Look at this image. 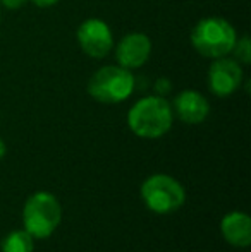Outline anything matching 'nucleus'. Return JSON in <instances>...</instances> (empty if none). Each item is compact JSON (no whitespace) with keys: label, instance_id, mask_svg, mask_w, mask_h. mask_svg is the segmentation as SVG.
<instances>
[{"label":"nucleus","instance_id":"7","mask_svg":"<svg viewBox=\"0 0 251 252\" xmlns=\"http://www.w3.org/2000/svg\"><path fill=\"white\" fill-rule=\"evenodd\" d=\"M243 84V67L236 59H214L208 69V90L218 98L234 94Z\"/></svg>","mask_w":251,"mask_h":252},{"label":"nucleus","instance_id":"11","mask_svg":"<svg viewBox=\"0 0 251 252\" xmlns=\"http://www.w3.org/2000/svg\"><path fill=\"white\" fill-rule=\"evenodd\" d=\"M35 239L26 230H12L2 239V252H33Z\"/></svg>","mask_w":251,"mask_h":252},{"label":"nucleus","instance_id":"5","mask_svg":"<svg viewBox=\"0 0 251 252\" xmlns=\"http://www.w3.org/2000/svg\"><path fill=\"white\" fill-rule=\"evenodd\" d=\"M141 199L150 211L169 215L186 202V190L179 180L167 173H153L141 184Z\"/></svg>","mask_w":251,"mask_h":252},{"label":"nucleus","instance_id":"12","mask_svg":"<svg viewBox=\"0 0 251 252\" xmlns=\"http://www.w3.org/2000/svg\"><path fill=\"white\" fill-rule=\"evenodd\" d=\"M231 53H234L236 60H238L239 63H245V65H248V63L251 62V40L248 36L238 38Z\"/></svg>","mask_w":251,"mask_h":252},{"label":"nucleus","instance_id":"16","mask_svg":"<svg viewBox=\"0 0 251 252\" xmlns=\"http://www.w3.org/2000/svg\"><path fill=\"white\" fill-rule=\"evenodd\" d=\"M5 153H7V146H5V143H3L2 139H0V159L5 156Z\"/></svg>","mask_w":251,"mask_h":252},{"label":"nucleus","instance_id":"13","mask_svg":"<svg viewBox=\"0 0 251 252\" xmlns=\"http://www.w3.org/2000/svg\"><path fill=\"white\" fill-rule=\"evenodd\" d=\"M155 93L158 94V96H164L165 98V94H169L171 93V90H172V83L167 79V77H158L157 81H155Z\"/></svg>","mask_w":251,"mask_h":252},{"label":"nucleus","instance_id":"6","mask_svg":"<svg viewBox=\"0 0 251 252\" xmlns=\"http://www.w3.org/2000/svg\"><path fill=\"white\" fill-rule=\"evenodd\" d=\"M77 43L91 59H104L114 50V36L108 24L97 17L86 19L77 28Z\"/></svg>","mask_w":251,"mask_h":252},{"label":"nucleus","instance_id":"3","mask_svg":"<svg viewBox=\"0 0 251 252\" xmlns=\"http://www.w3.org/2000/svg\"><path fill=\"white\" fill-rule=\"evenodd\" d=\"M136 88V77L129 69L121 65H104L90 77L88 94L104 105H117L126 101Z\"/></svg>","mask_w":251,"mask_h":252},{"label":"nucleus","instance_id":"14","mask_svg":"<svg viewBox=\"0 0 251 252\" xmlns=\"http://www.w3.org/2000/svg\"><path fill=\"white\" fill-rule=\"evenodd\" d=\"M28 0H0V7H5L9 10L21 9L23 5H26Z\"/></svg>","mask_w":251,"mask_h":252},{"label":"nucleus","instance_id":"8","mask_svg":"<svg viewBox=\"0 0 251 252\" xmlns=\"http://www.w3.org/2000/svg\"><path fill=\"white\" fill-rule=\"evenodd\" d=\"M151 55V40L143 33H129L115 47V59L121 67L140 69Z\"/></svg>","mask_w":251,"mask_h":252},{"label":"nucleus","instance_id":"10","mask_svg":"<svg viewBox=\"0 0 251 252\" xmlns=\"http://www.w3.org/2000/svg\"><path fill=\"white\" fill-rule=\"evenodd\" d=\"M222 237L232 247L245 249L251 244V218L245 211H231L220 221Z\"/></svg>","mask_w":251,"mask_h":252},{"label":"nucleus","instance_id":"1","mask_svg":"<svg viewBox=\"0 0 251 252\" xmlns=\"http://www.w3.org/2000/svg\"><path fill=\"white\" fill-rule=\"evenodd\" d=\"M174 112L164 96L151 94L138 100L127 112V126L141 139H158L172 129Z\"/></svg>","mask_w":251,"mask_h":252},{"label":"nucleus","instance_id":"4","mask_svg":"<svg viewBox=\"0 0 251 252\" xmlns=\"http://www.w3.org/2000/svg\"><path fill=\"white\" fill-rule=\"evenodd\" d=\"M62 221V206L57 197L45 190L31 194L23 208L24 230L33 239H47Z\"/></svg>","mask_w":251,"mask_h":252},{"label":"nucleus","instance_id":"15","mask_svg":"<svg viewBox=\"0 0 251 252\" xmlns=\"http://www.w3.org/2000/svg\"><path fill=\"white\" fill-rule=\"evenodd\" d=\"M36 7H41V9H48V7L57 5L61 0H31Z\"/></svg>","mask_w":251,"mask_h":252},{"label":"nucleus","instance_id":"2","mask_svg":"<svg viewBox=\"0 0 251 252\" xmlns=\"http://www.w3.org/2000/svg\"><path fill=\"white\" fill-rule=\"evenodd\" d=\"M238 40L236 30L224 17H205L191 31V45L205 59H220L232 52Z\"/></svg>","mask_w":251,"mask_h":252},{"label":"nucleus","instance_id":"9","mask_svg":"<svg viewBox=\"0 0 251 252\" xmlns=\"http://www.w3.org/2000/svg\"><path fill=\"white\" fill-rule=\"evenodd\" d=\"M172 112H174V115L181 122L189 124V126H196V124H201L207 120L208 113H210V103L198 91L186 90L181 91L174 98Z\"/></svg>","mask_w":251,"mask_h":252}]
</instances>
